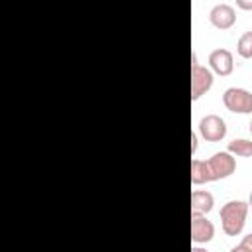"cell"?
<instances>
[{
	"label": "cell",
	"instance_id": "8fae6325",
	"mask_svg": "<svg viewBox=\"0 0 252 252\" xmlns=\"http://www.w3.org/2000/svg\"><path fill=\"white\" fill-rule=\"evenodd\" d=\"M226 152L232 156H240V158H252V140L248 138H234L228 142Z\"/></svg>",
	"mask_w": 252,
	"mask_h": 252
},
{
	"label": "cell",
	"instance_id": "9a60e30c",
	"mask_svg": "<svg viewBox=\"0 0 252 252\" xmlns=\"http://www.w3.org/2000/svg\"><path fill=\"white\" fill-rule=\"evenodd\" d=\"M197 140H199V138H197V132H193V134H191V152H193V154L197 152Z\"/></svg>",
	"mask_w": 252,
	"mask_h": 252
},
{
	"label": "cell",
	"instance_id": "5b68a950",
	"mask_svg": "<svg viewBox=\"0 0 252 252\" xmlns=\"http://www.w3.org/2000/svg\"><path fill=\"white\" fill-rule=\"evenodd\" d=\"M207 163H209L213 181H217V179H226V177H230V175L234 173V169H236V159H234V156L228 154V152H215V154L207 159Z\"/></svg>",
	"mask_w": 252,
	"mask_h": 252
},
{
	"label": "cell",
	"instance_id": "8992f818",
	"mask_svg": "<svg viewBox=\"0 0 252 252\" xmlns=\"http://www.w3.org/2000/svg\"><path fill=\"white\" fill-rule=\"evenodd\" d=\"M215 236V224L199 213H191V240L195 244H205L213 240Z\"/></svg>",
	"mask_w": 252,
	"mask_h": 252
},
{
	"label": "cell",
	"instance_id": "6da1fadb",
	"mask_svg": "<svg viewBox=\"0 0 252 252\" xmlns=\"http://www.w3.org/2000/svg\"><path fill=\"white\" fill-rule=\"evenodd\" d=\"M246 215H248V203L246 201L234 199V201L224 203L220 207V213H219L224 234H228V236L240 234L244 230V224H246Z\"/></svg>",
	"mask_w": 252,
	"mask_h": 252
},
{
	"label": "cell",
	"instance_id": "5bb4252c",
	"mask_svg": "<svg viewBox=\"0 0 252 252\" xmlns=\"http://www.w3.org/2000/svg\"><path fill=\"white\" fill-rule=\"evenodd\" d=\"M236 6L242 10H252V0H236Z\"/></svg>",
	"mask_w": 252,
	"mask_h": 252
},
{
	"label": "cell",
	"instance_id": "277c9868",
	"mask_svg": "<svg viewBox=\"0 0 252 252\" xmlns=\"http://www.w3.org/2000/svg\"><path fill=\"white\" fill-rule=\"evenodd\" d=\"M197 128L205 142H220L226 136V122L219 114H205Z\"/></svg>",
	"mask_w": 252,
	"mask_h": 252
},
{
	"label": "cell",
	"instance_id": "d6986e66",
	"mask_svg": "<svg viewBox=\"0 0 252 252\" xmlns=\"http://www.w3.org/2000/svg\"><path fill=\"white\" fill-rule=\"evenodd\" d=\"M250 134H252V122H250Z\"/></svg>",
	"mask_w": 252,
	"mask_h": 252
},
{
	"label": "cell",
	"instance_id": "ba28073f",
	"mask_svg": "<svg viewBox=\"0 0 252 252\" xmlns=\"http://www.w3.org/2000/svg\"><path fill=\"white\" fill-rule=\"evenodd\" d=\"M209 65H211V71L220 75V77H226L232 73L234 69V57H232V51H228L226 47H219V49H213L209 53Z\"/></svg>",
	"mask_w": 252,
	"mask_h": 252
},
{
	"label": "cell",
	"instance_id": "7c38bea8",
	"mask_svg": "<svg viewBox=\"0 0 252 252\" xmlns=\"http://www.w3.org/2000/svg\"><path fill=\"white\" fill-rule=\"evenodd\" d=\"M236 51L244 59H252V30L244 32L236 41Z\"/></svg>",
	"mask_w": 252,
	"mask_h": 252
},
{
	"label": "cell",
	"instance_id": "ac0fdd59",
	"mask_svg": "<svg viewBox=\"0 0 252 252\" xmlns=\"http://www.w3.org/2000/svg\"><path fill=\"white\" fill-rule=\"evenodd\" d=\"M248 207H252V193H250V197H248Z\"/></svg>",
	"mask_w": 252,
	"mask_h": 252
},
{
	"label": "cell",
	"instance_id": "9c48e42d",
	"mask_svg": "<svg viewBox=\"0 0 252 252\" xmlns=\"http://www.w3.org/2000/svg\"><path fill=\"white\" fill-rule=\"evenodd\" d=\"M215 205V197L213 193L205 191V189H195L191 193V213H199V215H207Z\"/></svg>",
	"mask_w": 252,
	"mask_h": 252
},
{
	"label": "cell",
	"instance_id": "52a82bcc",
	"mask_svg": "<svg viewBox=\"0 0 252 252\" xmlns=\"http://www.w3.org/2000/svg\"><path fill=\"white\" fill-rule=\"evenodd\" d=\"M209 20H211V24H213L215 28H219V30H228V28L234 26V22H236V10H234V6L228 4V2H219V4H215V6L211 8Z\"/></svg>",
	"mask_w": 252,
	"mask_h": 252
},
{
	"label": "cell",
	"instance_id": "3957f363",
	"mask_svg": "<svg viewBox=\"0 0 252 252\" xmlns=\"http://www.w3.org/2000/svg\"><path fill=\"white\" fill-rule=\"evenodd\" d=\"M213 87V71L199 65L197 55L193 51V63H191V98L199 100L209 89Z\"/></svg>",
	"mask_w": 252,
	"mask_h": 252
},
{
	"label": "cell",
	"instance_id": "4fadbf2b",
	"mask_svg": "<svg viewBox=\"0 0 252 252\" xmlns=\"http://www.w3.org/2000/svg\"><path fill=\"white\" fill-rule=\"evenodd\" d=\"M242 246H246L250 252H252V232H248L246 236H242V242H240Z\"/></svg>",
	"mask_w": 252,
	"mask_h": 252
},
{
	"label": "cell",
	"instance_id": "2e32d148",
	"mask_svg": "<svg viewBox=\"0 0 252 252\" xmlns=\"http://www.w3.org/2000/svg\"><path fill=\"white\" fill-rule=\"evenodd\" d=\"M230 252H250L246 246H242V244H236V246H232L230 248Z\"/></svg>",
	"mask_w": 252,
	"mask_h": 252
},
{
	"label": "cell",
	"instance_id": "7a4b0ae2",
	"mask_svg": "<svg viewBox=\"0 0 252 252\" xmlns=\"http://www.w3.org/2000/svg\"><path fill=\"white\" fill-rule=\"evenodd\" d=\"M222 102L226 110L234 114H250L252 112V93L242 87H228L222 93Z\"/></svg>",
	"mask_w": 252,
	"mask_h": 252
},
{
	"label": "cell",
	"instance_id": "e0dca14e",
	"mask_svg": "<svg viewBox=\"0 0 252 252\" xmlns=\"http://www.w3.org/2000/svg\"><path fill=\"white\" fill-rule=\"evenodd\" d=\"M191 252H209V250H207V248H201V246H193Z\"/></svg>",
	"mask_w": 252,
	"mask_h": 252
},
{
	"label": "cell",
	"instance_id": "30bf717a",
	"mask_svg": "<svg viewBox=\"0 0 252 252\" xmlns=\"http://www.w3.org/2000/svg\"><path fill=\"white\" fill-rule=\"evenodd\" d=\"M213 181V175H211V169H209V163L205 159H191V183L193 185H203V183H209Z\"/></svg>",
	"mask_w": 252,
	"mask_h": 252
}]
</instances>
